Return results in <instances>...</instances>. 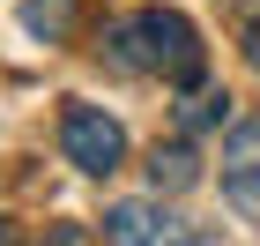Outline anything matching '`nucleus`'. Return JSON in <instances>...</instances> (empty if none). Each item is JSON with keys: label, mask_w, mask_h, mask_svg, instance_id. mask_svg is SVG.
<instances>
[{"label": "nucleus", "mask_w": 260, "mask_h": 246, "mask_svg": "<svg viewBox=\"0 0 260 246\" xmlns=\"http://www.w3.org/2000/svg\"><path fill=\"white\" fill-rule=\"evenodd\" d=\"M223 202L260 224V120H238L223 134Z\"/></svg>", "instance_id": "3"}, {"label": "nucleus", "mask_w": 260, "mask_h": 246, "mask_svg": "<svg viewBox=\"0 0 260 246\" xmlns=\"http://www.w3.org/2000/svg\"><path fill=\"white\" fill-rule=\"evenodd\" d=\"M112 60L134 75H164V82H201V30L171 8H141V15L112 22Z\"/></svg>", "instance_id": "1"}, {"label": "nucleus", "mask_w": 260, "mask_h": 246, "mask_svg": "<svg viewBox=\"0 0 260 246\" xmlns=\"http://www.w3.org/2000/svg\"><path fill=\"white\" fill-rule=\"evenodd\" d=\"M60 149L75 172H89V179H104V172H119L126 157V134L112 112H97V104H67V120H60Z\"/></svg>", "instance_id": "2"}, {"label": "nucleus", "mask_w": 260, "mask_h": 246, "mask_svg": "<svg viewBox=\"0 0 260 246\" xmlns=\"http://www.w3.org/2000/svg\"><path fill=\"white\" fill-rule=\"evenodd\" d=\"M223 112H231V97H223V90H193V97L179 104V120H186V127H216Z\"/></svg>", "instance_id": "7"}, {"label": "nucleus", "mask_w": 260, "mask_h": 246, "mask_svg": "<svg viewBox=\"0 0 260 246\" xmlns=\"http://www.w3.org/2000/svg\"><path fill=\"white\" fill-rule=\"evenodd\" d=\"M149 179H156V194H164V186L179 194V186H193V179H201V157H193L186 142H171V149L156 142V157H149Z\"/></svg>", "instance_id": "5"}, {"label": "nucleus", "mask_w": 260, "mask_h": 246, "mask_svg": "<svg viewBox=\"0 0 260 246\" xmlns=\"http://www.w3.org/2000/svg\"><path fill=\"white\" fill-rule=\"evenodd\" d=\"M104 246H193V224L164 202H119L104 216Z\"/></svg>", "instance_id": "4"}, {"label": "nucleus", "mask_w": 260, "mask_h": 246, "mask_svg": "<svg viewBox=\"0 0 260 246\" xmlns=\"http://www.w3.org/2000/svg\"><path fill=\"white\" fill-rule=\"evenodd\" d=\"M22 30L45 38V45H60L67 30H75V0H30V8H22Z\"/></svg>", "instance_id": "6"}, {"label": "nucleus", "mask_w": 260, "mask_h": 246, "mask_svg": "<svg viewBox=\"0 0 260 246\" xmlns=\"http://www.w3.org/2000/svg\"><path fill=\"white\" fill-rule=\"evenodd\" d=\"M45 246H97V239H89V224H52Z\"/></svg>", "instance_id": "8"}, {"label": "nucleus", "mask_w": 260, "mask_h": 246, "mask_svg": "<svg viewBox=\"0 0 260 246\" xmlns=\"http://www.w3.org/2000/svg\"><path fill=\"white\" fill-rule=\"evenodd\" d=\"M245 60L260 67V22H245Z\"/></svg>", "instance_id": "9"}, {"label": "nucleus", "mask_w": 260, "mask_h": 246, "mask_svg": "<svg viewBox=\"0 0 260 246\" xmlns=\"http://www.w3.org/2000/svg\"><path fill=\"white\" fill-rule=\"evenodd\" d=\"M0 246H15V239H8V231H0Z\"/></svg>", "instance_id": "10"}]
</instances>
